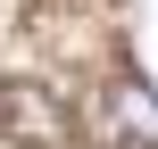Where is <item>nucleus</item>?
<instances>
[{
	"mask_svg": "<svg viewBox=\"0 0 158 149\" xmlns=\"http://www.w3.org/2000/svg\"><path fill=\"white\" fill-rule=\"evenodd\" d=\"M108 124H117L125 141H150V149H158V91L142 83V75L108 83Z\"/></svg>",
	"mask_w": 158,
	"mask_h": 149,
	"instance_id": "obj_1",
	"label": "nucleus"
}]
</instances>
